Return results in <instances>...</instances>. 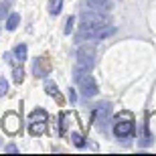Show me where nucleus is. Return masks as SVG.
<instances>
[{
    "label": "nucleus",
    "mask_w": 156,
    "mask_h": 156,
    "mask_svg": "<svg viewBox=\"0 0 156 156\" xmlns=\"http://www.w3.org/2000/svg\"><path fill=\"white\" fill-rule=\"evenodd\" d=\"M95 63V47L93 45H85L77 51V69L87 73Z\"/></svg>",
    "instance_id": "nucleus-1"
},
{
    "label": "nucleus",
    "mask_w": 156,
    "mask_h": 156,
    "mask_svg": "<svg viewBox=\"0 0 156 156\" xmlns=\"http://www.w3.org/2000/svg\"><path fill=\"white\" fill-rule=\"evenodd\" d=\"M75 79L81 87V93H83V98H93L95 93H98V85H95V81H93L91 75H83V71L77 69L75 71Z\"/></svg>",
    "instance_id": "nucleus-2"
},
{
    "label": "nucleus",
    "mask_w": 156,
    "mask_h": 156,
    "mask_svg": "<svg viewBox=\"0 0 156 156\" xmlns=\"http://www.w3.org/2000/svg\"><path fill=\"white\" fill-rule=\"evenodd\" d=\"M20 126H23L20 116H18V114H14V112H6L4 118H2V130H4L6 134L14 136V134L20 132Z\"/></svg>",
    "instance_id": "nucleus-3"
},
{
    "label": "nucleus",
    "mask_w": 156,
    "mask_h": 156,
    "mask_svg": "<svg viewBox=\"0 0 156 156\" xmlns=\"http://www.w3.org/2000/svg\"><path fill=\"white\" fill-rule=\"evenodd\" d=\"M114 134H116L118 138H130L134 134V120H132V114H128L126 120L120 122V118H118V122L114 124Z\"/></svg>",
    "instance_id": "nucleus-4"
},
{
    "label": "nucleus",
    "mask_w": 156,
    "mask_h": 156,
    "mask_svg": "<svg viewBox=\"0 0 156 156\" xmlns=\"http://www.w3.org/2000/svg\"><path fill=\"white\" fill-rule=\"evenodd\" d=\"M33 73L37 77H47L51 73V61L47 57H37L35 65H33Z\"/></svg>",
    "instance_id": "nucleus-5"
},
{
    "label": "nucleus",
    "mask_w": 156,
    "mask_h": 156,
    "mask_svg": "<svg viewBox=\"0 0 156 156\" xmlns=\"http://www.w3.org/2000/svg\"><path fill=\"white\" fill-rule=\"evenodd\" d=\"M87 6L93 8V10H98V12H104V10H110L112 8L110 0H87Z\"/></svg>",
    "instance_id": "nucleus-6"
},
{
    "label": "nucleus",
    "mask_w": 156,
    "mask_h": 156,
    "mask_svg": "<svg viewBox=\"0 0 156 156\" xmlns=\"http://www.w3.org/2000/svg\"><path fill=\"white\" fill-rule=\"evenodd\" d=\"M45 89H47V93H49V95H53V98L57 99L59 105H63V98H61V93H59L57 83H53V81H47V83H45Z\"/></svg>",
    "instance_id": "nucleus-7"
},
{
    "label": "nucleus",
    "mask_w": 156,
    "mask_h": 156,
    "mask_svg": "<svg viewBox=\"0 0 156 156\" xmlns=\"http://www.w3.org/2000/svg\"><path fill=\"white\" fill-rule=\"evenodd\" d=\"M81 23L104 24V16H99V14H93V12H85V14H81Z\"/></svg>",
    "instance_id": "nucleus-8"
},
{
    "label": "nucleus",
    "mask_w": 156,
    "mask_h": 156,
    "mask_svg": "<svg viewBox=\"0 0 156 156\" xmlns=\"http://www.w3.org/2000/svg\"><path fill=\"white\" fill-rule=\"evenodd\" d=\"M47 126H45V122H33L29 126V132L33 134V136H41V134H45Z\"/></svg>",
    "instance_id": "nucleus-9"
},
{
    "label": "nucleus",
    "mask_w": 156,
    "mask_h": 156,
    "mask_svg": "<svg viewBox=\"0 0 156 156\" xmlns=\"http://www.w3.org/2000/svg\"><path fill=\"white\" fill-rule=\"evenodd\" d=\"M18 23H20V14H18V12H12L10 16H8V20H6V29L14 30L18 27Z\"/></svg>",
    "instance_id": "nucleus-10"
},
{
    "label": "nucleus",
    "mask_w": 156,
    "mask_h": 156,
    "mask_svg": "<svg viewBox=\"0 0 156 156\" xmlns=\"http://www.w3.org/2000/svg\"><path fill=\"white\" fill-rule=\"evenodd\" d=\"M27 53H29V49H27V45H18L16 49H14V57H16V61H20V63H24V59H27Z\"/></svg>",
    "instance_id": "nucleus-11"
},
{
    "label": "nucleus",
    "mask_w": 156,
    "mask_h": 156,
    "mask_svg": "<svg viewBox=\"0 0 156 156\" xmlns=\"http://www.w3.org/2000/svg\"><path fill=\"white\" fill-rule=\"evenodd\" d=\"M47 112L45 110H35L30 112V122H47Z\"/></svg>",
    "instance_id": "nucleus-12"
},
{
    "label": "nucleus",
    "mask_w": 156,
    "mask_h": 156,
    "mask_svg": "<svg viewBox=\"0 0 156 156\" xmlns=\"http://www.w3.org/2000/svg\"><path fill=\"white\" fill-rule=\"evenodd\" d=\"M71 140H73V144L77 146V148H83L85 146V136L79 132H71Z\"/></svg>",
    "instance_id": "nucleus-13"
},
{
    "label": "nucleus",
    "mask_w": 156,
    "mask_h": 156,
    "mask_svg": "<svg viewBox=\"0 0 156 156\" xmlns=\"http://www.w3.org/2000/svg\"><path fill=\"white\" fill-rule=\"evenodd\" d=\"M61 8H63V0H51L49 2V12L51 14H59Z\"/></svg>",
    "instance_id": "nucleus-14"
},
{
    "label": "nucleus",
    "mask_w": 156,
    "mask_h": 156,
    "mask_svg": "<svg viewBox=\"0 0 156 156\" xmlns=\"http://www.w3.org/2000/svg\"><path fill=\"white\" fill-rule=\"evenodd\" d=\"M12 75H14V83H23V79H24L23 67H14V69H12Z\"/></svg>",
    "instance_id": "nucleus-15"
},
{
    "label": "nucleus",
    "mask_w": 156,
    "mask_h": 156,
    "mask_svg": "<svg viewBox=\"0 0 156 156\" xmlns=\"http://www.w3.org/2000/svg\"><path fill=\"white\" fill-rule=\"evenodd\" d=\"M73 24H75V18L69 16V18H67V23H65V35H71V30H73Z\"/></svg>",
    "instance_id": "nucleus-16"
},
{
    "label": "nucleus",
    "mask_w": 156,
    "mask_h": 156,
    "mask_svg": "<svg viewBox=\"0 0 156 156\" xmlns=\"http://www.w3.org/2000/svg\"><path fill=\"white\" fill-rule=\"evenodd\" d=\"M6 93H8V81L2 77V79H0V98H2V95H6Z\"/></svg>",
    "instance_id": "nucleus-17"
},
{
    "label": "nucleus",
    "mask_w": 156,
    "mask_h": 156,
    "mask_svg": "<svg viewBox=\"0 0 156 156\" xmlns=\"http://www.w3.org/2000/svg\"><path fill=\"white\" fill-rule=\"evenodd\" d=\"M2 18H6V4L0 2V20H2Z\"/></svg>",
    "instance_id": "nucleus-18"
},
{
    "label": "nucleus",
    "mask_w": 156,
    "mask_h": 156,
    "mask_svg": "<svg viewBox=\"0 0 156 156\" xmlns=\"http://www.w3.org/2000/svg\"><path fill=\"white\" fill-rule=\"evenodd\" d=\"M69 99H71V101H77V95H75L73 89H69Z\"/></svg>",
    "instance_id": "nucleus-19"
},
{
    "label": "nucleus",
    "mask_w": 156,
    "mask_h": 156,
    "mask_svg": "<svg viewBox=\"0 0 156 156\" xmlns=\"http://www.w3.org/2000/svg\"><path fill=\"white\" fill-rule=\"evenodd\" d=\"M6 152H18V148H16V146H6Z\"/></svg>",
    "instance_id": "nucleus-20"
}]
</instances>
